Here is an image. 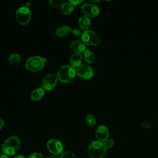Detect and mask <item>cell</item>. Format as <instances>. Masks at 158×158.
I'll return each mask as SVG.
<instances>
[{"label":"cell","instance_id":"1","mask_svg":"<svg viewBox=\"0 0 158 158\" xmlns=\"http://www.w3.org/2000/svg\"><path fill=\"white\" fill-rule=\"evenodd\" d=\"M20 139L17 136H11L7 138L1 146L2 153L7 156H14L17 154L20 147Z\"/></svg>","mask_w":158,"mask_h":158},{"label":"cell","instance_id":"2","mask_svg":"<svg viewBox=\"0 0 158 158\" xmlns=\"http://www.w3.org/2000/svg\"><path fill=\"white\" fill-rule=\"evenodd\" d=\"M106 150L103 142L93 141L88 146V154L91 158H102L106 153Z\"/></svg>","mask_w":158,"mask_h":158},{"label":"cell","instance_id":"3","mask_svg":"<svg viewBox=\"0 0 158 158\" xmlns=\"http://www.w3.org/2000/svg\"><path fill=\"white\" fill-rule=\"evenodd\" d=\"M76 73V69L71 65H65L59 69L57 76L60 81L62 83H69L75 78Z\"/></svg>","mask_w":158,"mask_h":158},{"label":"cell","instance_id":"4","mask_svg":"<svg viewBox=\"0 0 158 158\" xmlns=\"http://www.w3.org/2000/svg\"><path fill=\"white\" fill-rule=\"evenodd\" d=\"M46 61V59L43 57L34 56L26 60L25 65L27 70L31 72H37L43 68Z\"/></svg>","mask_w":158,"mask_h":158},{"label":"cell","instance_id":"5","mask_svg":"<svg viewBox=\"0 0 158 158\" xmlns=\"http://www.w3.org/2000/svg\"><path fill=\"white\" fill-rule=\"evenodd\" d=\"M81 40L85 44L96 46L100 43L101 38L96 31L91 30H87L82 33Z\"/></svg>","mask_w":158,"mask_h":158},{"label":"cell","instance_id":"6","mask_svg":"<svg viewBox=\"0 0 158 158\" xmlns=\"http://www.w3.org/2000/svg\"><path fill=\"white\" fill-rule=\"evenodd\" d=\"M15 18L20 24L23 25L27 24L31 18L30 9L25 7V6L19 7L15 12Z\"/></svg>","mask_w":158,"mask_h":158},{"label":"cell","instance_id":"7","mask_svg":"<svg viewBox=\"0 0 158 158\" xmlns=\"http://www.w3.org/2000/svg\"><path fill=\"white\" fill-rule=\"evenodd\" d=\"M46 147L48 151L55 156L61 154L64 151L62 143L59 140L56 139H49L47 142Z\"/></svg>","mask_w":158,"mask_h":158},{"label":"cell","instance_id":"8","mask_svg":"<svg viewBox=\"0 0 158 158\" xmlns=\"http://www.w3.org/2000/svg\"><path fill=\"white\" fill-rule=\"evenodd\" d=\"M58 78L56 73H48L43 79L42 88L44 90L50 91L54 89L57 84Z\"/></svg>","mask_w":158,"mask_h":158},{"label":"cell","instance_id":"9","mask_svg":"<svg viewBox=\"0 0 158 158\" xmlns=\"http://www.w3.org/2000/svg\"><path fill=\"white\" fill-rule=\"evenodd\" d=\"M81 12L88 17H96L99 15L100 10L99 7L92 3H85L81 6Z\"/></svg>","mask_w":158,"mask_h":158},{"label":"cell","instance_id":"10","mask_svg":"<svg viewBox=\"0 0 158 158\" xmlns=\"http://www.w3.org/2000/svg\"><path fill=\"white\" fill-rule=\"evenodd\" d=\"M77 75L83 79H89L92 78L94 74L93 69L88 64H81L77 70Z\"/></svg>","mask_w":158,"mask_h":158},{"label":"cell","instance_id":"11","mask_svg":"<svg viewBox=\"0 0 158 158\" xmlns=\"http://www.w3.org/2000/svg\"><path fill=\"white\" fill-rule=\"evenodd\" d=\"M95 135L98 141L104 142L108 139V137L109 136V131L108 128L104 125H99L96 130Z\"/></svg>","mask_w":158,"mask_h":158},{"label":"cell","instance_id":"12","mask_svg":"<svg viewBox=\"0 0 158 158\" xmlns=\"http://www.w3.org/2000/svg\"><path fill=\"white\" fill-rule=\"evenodd\" d=\"M70 47L72 51L76 53L84 52L86 49V44H85L82 41L80 40H73L70 43Z\"/></svg>","mask_w":158,"mask_h":158},{"label":"cell","instance_id":"13","mask_svg":"<svg viewBox=\"0 0 158 158\" xmlns=\"http://www.w3.org/2000/svg\"><path fill=\"white\" fill-rule=\"evenodd\" d=\"M44 93H45V91L43 88L42 87L36 88L31 91L30 94V98L31 100L35 101L41 100L43 98Z\"/></svg>","mask_w":158,"mask_h":158},{"label":"cell","instance_id":"14","mask_svg":"<svg viewBox=\"0 0 158 158\" xmlns=\"http://www.w3.org/2000/svg\"><path fill=\"white\" fill-rule=\"evenodd\" d=\"M91 23L90 19L88 16L83 15L81 16L78 20V25L81 30L84 31H86L89 28Z\"/></svg>","mask_w":158,"mask_h":158},{"label":"cell","instance_id":"15","mask_svg":"<svg viewBox=\"0 0 158 158\" xmlns=\"http://www.w3.org/2000/svg\"><path fill=\"white\" fill-rule=\"evenodd\" d=\"M82 58H83V56L81 54L75 52L70 57V63L71 65L74 68L78 67L80 65H81Z\"/></svg>","mask_w":158,"mask_h":158},{"label":"cell","instance_id":"16","mask_svg":"<svg viewBox=\"0 0 158 158\" xmlns=\"http://www.w3.org/2000/svg\"><path fill=\"white\" fill-rule=\"evenodd\" d=\"M72 29L68 25H64L59 27L56 30V35L59 37H64L72 32Z\"/></svg>","mask_w":158,"mask_h":158},{"label":"cell","instance_id":"17","mask_svg":"<svg viewBox=\"0 0 158 158\" xmlns=\"http://www.w3.org/2000/svg\"><path fill=\"white\" fill-rule=\"evenodd\" d=\"M74 9L73 6L70 2H65L61 7V12L64 15L71 14Z\"/></svg>","mask_w":158,"mask_h":158},{"label":"cell","instance_id":"18","mask_svg":"<svg viewBox=\"0 0 158 158\" xmlns=\"http://www.w3.org/2000/svg\"><path fill=\"white\" fill-rule=\"evenodd\" d=\"M83 53H84V58L88 63L93 64L94 62L96 57L94 54L91 51L86 49Z\"/></svg>","mask_w":158,"mask_h":158},{"label":"cell","instance_id":"19","mask_svg":"<svg viewBox=\"0 0 158 158\" xmlns=\"http://www.w3.org/2000/svg\"><path fill=\"white\" fill-rule=\"evenodd\" d=\"M7 60L11 65H17L21 60V56L17 53H13L10 55Z\"/></svg>","mask_w":158,"mask_h":158},{"label":"cell","instance_id":"20","mask_svg":"<svg viewBox=\"0 0 158 158\" xmlns=\"http://www.w3.org/2000/svg\"><path fill=\"white\" fill-rule=\"evenodd\" d=\"M86 122L87 123V125L89 127L93 126L96 123V117H94V115L92 114H88L86 116Z\"/></svg>","mask_w":158,"mask_h":158},{"label":"cell","instance_id":"21","mask_svg":"<svg viewBox=\"0 0 158 158\" xmlns=\"http://www.w3.org/2000/svg\"><path fill=\"white\" fill-rule=\"evenodd\" d=\"M65 2L66 1L64 0H50L49 4L52 7H62V6Z\"/></svg>","mask_w":158,"mask_h":158},{"label":"cell","instance_id":"22","mask_svg":"<svg viewBox=\"0 0 158 158\" xmlns=\"http://www.w3.org/2000/svg\"><path fill=\"white\" fill-rule=\"evenodd\" d=\"M60 158H76L75 154L70 151H63L60 154Z\"/></svg>","mask_w":158,"mask_h":158},{"label":"cell","instance_id":"23","mask_svg":"<svg viewBox=\"0 0 158 158\" xmlns=\"http://www.w3.org/2000/svg\"><path fill=\"white\" fill-rule=\"evenodd\" d=\"M103 144L106 149L112 148L114 144V141L112 139H107L103 142Z\"/></svg>","mask_w":158,"mask_h":158},{"label":"cell","instance_id":"24","mask_svg":"<svg viewBox=\"0 0 158 158\" xmlns=\"http://www.w3.org/2000/svg\"><path fill=\"white\" fill-rule=\"evenodd\" d=\"M28 158H43V155L40 152H35L30 154Z\"/></svg>","mask_w":158,"mask_h":158},{"label":"cell","instance_id":"25","mask_svg":"<svg viewBox=\"0 0 158 158\" xmlns=\"http://www.w3.org/2000/svg\"><path fill=\"white\" fill-rule=\"evenodd\" d=\"M72 32L75 36H80V35H81V34H82L81 30L80 29H78V28H73V29H72Z\"/></svg>","mask_w":158,"mask_h":158},{"label":"cell","instance_id":"26","mask_svg":"<svg viewBox=\"0 0 158 158\" xmlns=\"http://www.w3.org/2000/svg\"><path fill=\"white\" fill-rule=\"evenodd\" d=\"M69 2L74 6H77L78 4H79L80 3H81L82 2L81 0H70Z\"/></svg>","mask_w":158,"mask_h":158},{"label":"cell","instance_id":"27","mask_svg":"<svg viewBox=\"0 0 158 158\" xmlns=\"http://www.w3.org/2000/svg\"><path fill=\"white\" fill-rule=\"evenodd\" d=\"M141 125H142V127H143L144 128H149L151 127V123H149L148 122H143L141 123Z\"/></svg>","mask_w":158,"mask_h":158},{"label":"cell","instance_id":"28","mask_svg":"<svg viewBox=\"0 0 158 158\" xmlns=\"http://www.w3.org/2000/svg\"><path fill=\"white\" fill-rule=\"evenodd\" d=\"M24 6H25V7H27V8L30 9V7H31V2H26V3L25 4Z\"/></svg>","mask_w":158,"mask_h":158},{"label":"cell","instance_id":"29","mask_svg":"<svg viewBox=\"0 0 158 158\" xmlns=\"http://www.w3.org/2000/svg\"><path fill=\"white\" fill-rule=\"evenodd\" d=\"M4 125V121L1 118H0V129H1L3 127Z\"/></svg>","mask_w":158,"mask_h":158},{"label":"cell","instance_id":"30","mask_svg":"<svg viewBox=\"0 0 158 158\" xmlns=\"http://www.w3.org/2000/svg\"><path fill=\"white\" fill-rule=\"evenodd\" d=\"M0 158H9L8 157V156L4 154V153H2L0 154Z\"/></svg>","mask_w":158,"mask_h":158},{"label":"cell","instance_id":"31","mask_svg":"<svg viewBox=\"0 0 158 158\" xmlns=\"http://www.w3.org/2000/svg\"><path fill=\"white\" fill-rule=\"evenodd\" d=\"M13 158H26V157L22 155H17V156H14Z\"/></svg>","mask_w":158,"mask_h":158},{"label":"cell","instance_id":"32","mask_svg":"<svg viewBox=\"0 0 158 158\" xmlns=\"http://www.w3.org/2000/svg\"><path fill=\"white\" fill-rule=\"evenodd\" d=\"M47 158H59V157H57V156H55V155H52V156H50L49 157H48Z\"/></svg>","mask_w":158,"mask_h":158}]
</instances>
